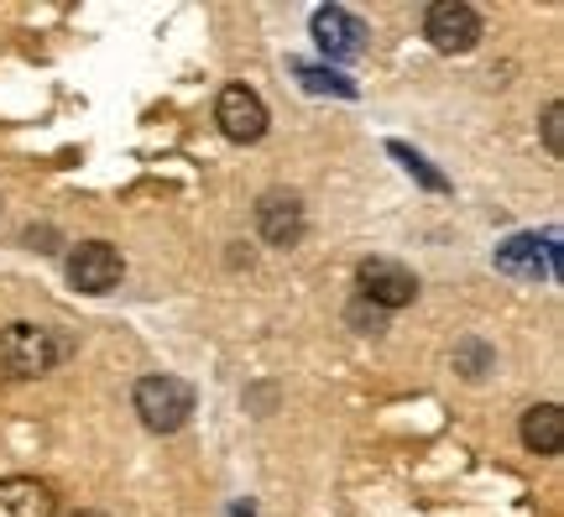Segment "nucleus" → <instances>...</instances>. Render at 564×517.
Returning <instances> with one entry per match:
<instances>
[{
    "mask_svg": "<svg viewBox=\"0 0 564 517\" xmlns=\"http://www.w3.org/2000/svg\"><path fill=\"white\" fill-rule=\"evenodd\" d=\"M63 356H68V345H63L53 330H42V324H11V330L0 335V366H6L11 377H42V371H53Z\"/></svg>",
    "mask_w": 564,
    "mask_h": 517,
    "instance_id": "1",
    "label": "nucleus"
},
{
    "mask_svg": "<svg viewBox=\"0 0 564 517\" xmlns=\"http://www.w3.org/2000/svg\"><path fill=\"white\" fill-rule=\"evenodd\" d=\"M137 413L152 434H178L194 413V387L178 377H141L137 381Z\"/></svg>",
    "mask_w": 564,
    "mask_h": 517,
    "instance_id": "2",
    "label": "nucleus"
},
{
    "mask_svg": "<svg viewBox=\"0 0 564 517\" xmlns=\"http://www.w3.org/2000/svg\"><path fill=\"white\" fill-rule=\"evenodd\" d=\"M423 37L434 42L440 53H470L481 42V17L465 0H434L429 17H423Z\"/></svg>",
    "mask_w": 564,
    "mask_h": 517,
    "instance_id": "3",
    "label": "nucleus"
},
{
    "mask_svg": "<svg viewBox=\"0 0 564 517\" xmlns=\"http://www.w3.org/2000/svg\"><path fill=\"white\" fill-rule=\"evenodd\" d=\"M215 120H220L225 141H236V147L267 137V105H262V95L246 89V84H225L220 100H215Z\"/></svg>",
    "mask_w": 564,
    "mask_h": 517,
    "instance_id": "4",
    "label": "nucleus"
},
{
    "mask_svg": "<svg viewBox=\"0 0 564 517\" xmlns=\"http://www.w3.org/2000/svg\"><path fill=\"white\" fill-rule=\"evenodd\" d=\"M361 299L371 303V309H408V303L419 299V278L408 272L403 261L392 257H371L361 261Z\"/></svg>",
    "mask_w": 564,
    "mask_h": 517,
    "instance_id": "5",
    "label": "nucleus"
},
{
    "mask_svg": "<svg viewBox=\"0 0 564 517\" xmlns=\"http://www.w3.org/2000/svg\"><path fill=\"white\" fill-rule=\"evenodd\" d=\"M68 278H74L79 293H95V299H100L110 288H121L126 261L110 240H84V246H74V257H68Z\"/></svg>",
    "mask_w": 564,
    "mask_h": 517,
    "instance_id": "6",
    "label": "nucleus"
},
{
    "mask_svg": "<svg viewBox=\"0 0 564 517\" xmlns=\"http://www.w3.org/2000/svg\"><path fill=\"white\" fill-rule=\"evenodd\" d=\"M314 42H319L329 58H361L366 26H361V17H350L345 6H319V11H314Z\"/></svg>",
    "mask_w": 564,
    "mask_h": 517,
    "instance_id": "7",
    "label": "nucleus"
},
{
    "mask_svg": "<svg viewBox=\"0 0 564 517\" xmlns=\"http://www.w3.org/2000/svg\"><path fill=\"white\" fill-rule=\"evenodd\" d=\"M58 497L37 476H6L0 481V517H53Z\"/></svg>",
    "mask_w": 564,
    "mask_h": 517,
    "instance_id": "8",
    "label": "nucleus"
},
{
    "mask_svg": "<svg viewBox=\"0 0 564 517\" xmlns=\"http://www.w3.org/2000/svg\"><path fill=\"white\" fill-rule=\"evenodd\" d=\"M257 225H262L267 246H299L303 204L293 200V194H262V204H257Z\"/></svg>",
    "mask_w": 564,
    "mask_h": 517,
    "instance_id": "9",
    "label": "nucleus"
},
{
    "mask_svg": "<svg viewBox=\"0 0 564 517\" xmlns=\"http://www.w3.org/2000/svg\"><path fill=\"white\" fill-rule=\"evenodd\" d=\"M523 444L533 455H560L564 450V408L560 402H539L523 413Z\"/></svg>",
    "mask_w": 564,
    "mask_h": 517,
    "instance_id": "10",
    "label": "nucleus"
},
{
    "mask_svg": "<svg viewBox=\"0 0 564 517\" xmlns=\"http://www.w3.org/2000/svg\"><path fill=\"white\" fill-rule=\"evenodd\" d=\"M497 267L512 272V278H539L544 272V257H539V236H512L497 251Z\"/></svg>",
    "mask_w": 564,
    "mask_h": 517,
    "instance_id": "11",
    "label": "nucleus"
},
{
    "mask_svg": "<svg viewBox=\"0 0 564 517\" xmlns=\"http://www.w3.org/2000/svg\"><path fill=\"white\" fill-rule=\"evenodd\" d=\"M293 74H299L303 89H314V95H324V89H329V95H340V100H350V95H356V84L340 79V74H329V68H308V63H293Z\"/></svg>",
    "mask_w": 564,
    "mask_h": 517,
    "instance_id": "12",
    "label": "nucleus"
},
{
    "mask_svg": "<svg viewBox=\"0 0 564 517\" xmlns=\"http://www.w3.org/2000/svg\"><path fill=\"white\" fill-rule=\"evenodd\" d=\"M392 158L403 162L408 173H419V179L429 183V189H444V179H440V173H434V168H429V162L419 158V152H413V147H403V141H392Z\"/></svg>",
    "mask_w": 564,
    "mask_h": 517,
    "instance_id": "13",
    "label": "nucleus"
},
{
    "mask_svg": "<svg viewBox=\"0 0 564 517\" xmlns=\"http://www.w3.org/2000/svg\"><path fill=\"white\" fill-rule=\"evenodd\" d=\"M560 120H564V105L554 100L544 110V147H549V158H560Z\"/></svg>",
    "mask_w": 564,
    "mask_h": 517,
    "instance_id": "14",
    "label": "nucleus"
},
{
    "mask_svg": "<svg viewBox=\"0 0 564 517\" xmlns=\"http://www.w3.org/2000/svg\"><path fill=\"white\" fill-rule=\"evenodd\" d=\"M230 517H251V507H230Z\"/></svg>",
    "mask_w": 564,
    "mask_h": 517,
    "instance_id": "15",
    "label": "nucleus"
}]
</instances>
